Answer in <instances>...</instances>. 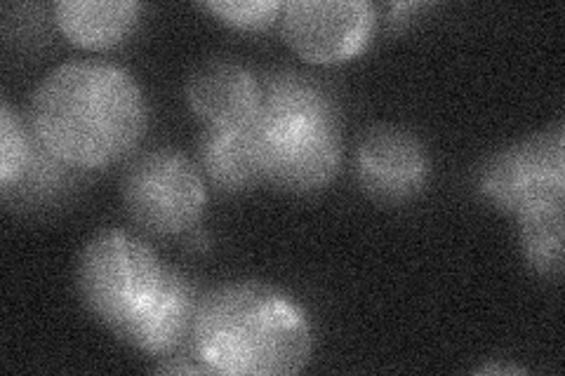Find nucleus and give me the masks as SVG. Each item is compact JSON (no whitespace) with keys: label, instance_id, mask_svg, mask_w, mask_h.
<instances>
[{"label":"nucleus","instance_id":"obj_1","mask_svg":"<svg viewBox=\"0 0 565 376\" xmlns=\"http://www.w3.org/2000/svg\"><path fill=\"white\" fill-rule=\"evenodd\" d=\"M29 125L41 144L74 170L126 158L147 130V104L130 71L111 62L60 64L35 87Z\"/></svg>","mask_w":565,"mask_h":376},{"label":"nucleus","instance_id":"obj_12","mask_svg":"<svg viewBox=\"0 0 565 376\" xmlns=\"http://www.w3.org/2000/svg\"><path fill=\"white\" fill-rule=\"evenodd\" d=\"M52 12L68 43L85 50H109L135 31L141 6L135 0H60Z\"/></svg>","mask_w":565,"mask_h":376},{"label":"nucleus","instance_id":"obj_2","mask_svg":"<svg viewBox=\"0 0 565 376\" xmlns=\"http://www.w3.org/2000/svg\"><path fill=\"white\" fill-rule=\"evenodd\" d=\"M191 346L212 374L290 376L307 367L313 332L290 294L264 282H228L199 301Z\"/></svg>","mask_w":565,"mask_h":376},{"label":"nucleus","instance_id":"obj_11","mask_svg":"<svg viewBox=\"0 0 565 376\" xmlns=\"http://www.w3.org/2000/svg\"><path fill=\"white\" fill-rule=\"evenodd\" d=\"M199 165L222 193H243L264 184L255 120L241 128H205L199 141Z\"/></svg>","mask_w":565,"mask_h":376},{"label":"nucleus","instance_id":"obj_15","mask_svg":"<svg viewBox=\"0 0 565 376\" xmlns=\"http://www.w3.org/2000/svg\"><path fill=\"white\" fill-rule=\"evenodd\" d=\"M199 10L215 17L217 22L238 31H264L280 20L282 3L278 0H207Z\"/></svg>","mask_w":565,"mask_h":376},{"label":"nucleus","instance_id":"obj_3","mask_svg":"<svg viewBox=\"0 0 565 376\" xmlns=\"http://www.w3.org/2000/svg\"><path fill=\"white\" fill-rule=\"evenodd\" d=\"M168 268L153 249L126 230H102L83 247L76 288L104 327L116 332L158 292Z\"/></svg>","mask_w":565,"mask_h":376},{"label":"nucleus","instance_id":"obj_17","mask_svg":"<svg viewBox=\"0 0 565 376\" xmlns=\"http://www.w3.org/2000/svg\"><path fill=\"white\" fill-rule=\"evenodd\" d=\"M476 372L479 374H523L521 367H509V365H486Z\"/></svg>","mask_w":565,"mask_h":376},{"label":"nucleus","instance_id":"obj_8","mask_svg":"<svg viewBox=\"0 0 565 376\" xmlns=\"http://www.w3.org/2000/svg\"><path fill=\"white\" fill-rule=\"evenodd\" d=\"M356 176L365 195L375 203H408L429 182L427 149L408 130L377 125L359 141Z\"/></svg>","mask_w":565,"mask_h":376},{"label":"nucleus","instance_id":"obj_4","mask_svg":"<svg viewBox=\"0 0 565 376\" xmlns=\"http://www.w3.org/2000/svg\"><path fill=\"white\" fill-rule=\"evenodd\" d=\"M120 193L130 219L163 238L189 233L207 201L201 170L174 149L139 153L122 174Z\"/></svg>","mask_w":565,"mask_h":376},{"label":"nucleus","instance_id":"obj_5","mask_svg":"<svg viewBox=\"0 0 565 376\" xmlns=\"http://www.w3.org/2000/svg\"><path fill=\"white\" fill-rule=\"evenodd\" d=\"M479 193L511 217L540 205L565 203L563 125L492 153L479 172Z\"/></svg>","mask_w":565,"mask_h":376},{"label":"nucleus","instance_id":"obj_10","mask_svg":"<svg viewBox=\"0 0 565 376\" xmlns=\"http://www.w3.org/2000/svg\"><path fill=\"white\" fill-rule=\"evenodd\" d=\"M196 292L184 276L166 273L158 292L114 332L122 344L149 355H170L191 339L196 320Z\"/></svg>","mask_w":565,"mask_h":376},{"label":"nucleus","instance_id":"obj_13","mask_svg":"<svg viewBox=\"0 0 565 376\" xmlns=\"http://www.w3.org/2000/svg\"><path fill=\"white\" fill-rule=\"evenodd\" d=\"M565 203L540 205L519 214V240L525 264L542 278L563 273V228Z\"/></svg>","mask_w":565,"mask_h":376},{"label":"nucleus","instance_id":"obj_9","mask_svg":"<svg viewBox=\"0 0 565 376\" xmlns=\"http://www.w3.org/2000/svg\"><path fill=\"white\" fill-rule=\"evenodd\" d=\"M186 101L205 128L250 125L262 104V80L234 60H212L193 71Z\"/></svg>","mask_w":565,"mask_h":376},{"label":"nucleus","instance_id":"obj_14","mask_svg":"<svg viewBox=\"0 0 565 376\" xmlns=\"http://www.w3.org/2000/svg\"><path fill=\"white\" fill-rule=\"evenodd\" d=\"M35 135L31 125L12 111L3 101L0 106V189H10L26 172L35 149Z\"/></svg>","mask_w":565,"mask_h":376},{"label":"nucleus","instance_id":"obj_16","mask_svg":"<svg viewBox=\"0 0 565 376\" xmlns=\"http://www.w3.org/2000/svg\"><path fill=\"white\" fill-rule=\"evenodd\" d=\"M156 372H161V374H203V372H207L203 365L201 367H196V365H182V363H168V365H161V367H156Z\"/></svg>","mask_w":565,"mask_h":376},{"label":"nucleus","instance_id":"obj_6","mask_svg":"<svg viewBox=\"0 0 565 376\" xmlns=\"http://www.w3.org/2000/svg\"><path fill=\"white\" fill-rule=\"evenodd\" d=\"M262 179L276 191L309 195L326 189L342 165V120L259 122Z\"/></svg>","mask_w":565,"mask_h":376},{"label":"nucleus","instance_id":"obj_7","mask_svg":"<svg viewBox=\"0 0 565 376\" xmlns=\"http://www.w3.org/2000/svg\"><path fill=\"white\" fill-rule=\"evenodd\" d=\"M373 29L375 8L367 0H290L280 12L282 41L311 64L359 57Z\"/></svg>","mask_w":565,"mask_h":376}]
</instances>
